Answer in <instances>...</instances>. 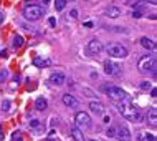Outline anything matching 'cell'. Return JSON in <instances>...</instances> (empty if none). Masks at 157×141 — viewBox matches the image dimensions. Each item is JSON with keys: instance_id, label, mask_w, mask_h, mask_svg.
I'll use <instances>...</instances> for the list:
<instances>
[{"instance_id": "obj_36", "label": "cell", "mask_w": 157, "mask_h": 141, "mask_svg": "<svg viewBox=\"0 0 157 141\" xmlns=\"http://www.w3.org/2000/svg\"><path fill=\"white\" fill-rule=\"evenodd\" d=\"M3 20H5V13H3V12H0V25L3 23Z\"/></svg>"}, {"instance_id": "obj_8", "label": "cell", "mask_w": 157, "mask_h": 141, "mask_svg": "<svg viewBox=\"0 0 157 141\" xmlns=\"http://www.w3.org/2000/svg\"><path fill=\"white\" fill-rule=\"evenodd\" d=\"M104 73L111 75V76H121L122 75V68L118 63H114L112 60H106L104 62Z\"/></svg>"}, {"instance_id": "obj_9", "label": "cell", "mask_w": 157, "mask_h": 141, "mask_svg": "<svg viewBox=\"0 0 157 141\" xmlns=\"http://www.w3.org/2000/svg\"><path fill=\"white\" fill-rule=\"evenodd\" d=\"M50 82H51V85H55V86H63V85L66 83V76L63 71H55V73L50 76Z\"/></svg>"}, {"instance_id": "obj_29", "label": "cell", "mask_w": 157, "mask_h": 141, "mask_svg": "<svg viewBox=\"0 0 157 141\" xmlns=\"http://www.w3.org/2000/svg\"><path fill=\"white\" fill-rule=\"evenodd\" d=\"M151 96H152V98H155V96H157V88L155 86L151 88Z\"/></svg>"}, {"instance_id": "obj_33", "label": "cell", "mask_w": 157, "mask_h": 141, "mask_svg": "<svg viewBox=\"0 0 157 141\" xmlns=\"http://www.w3.org/2000/svg\"><path fill=\"white\" fill-rule=\"evenodd\" d=\"M70 15H71V18H78V10H71Z\"/></svg>"}, {"instance_id": "obj_26", "label": "cell", "mask_w": 157, "mask_h": 141, "mask_svg": "<svg viewBox=\"0 0 157 141\" xmlns=\"http://www.w3.org/2000/svg\"><path fill=\"white\" fill-rule=\"evenodd\" d=\"M48 25H50V27H56V18L50 17V18H48Z\"/></svg>"}, {"instance_id": "obj_21", "label": "cell", "mask_w": 157, "mask_h": 141, "mask_svg": "<svg viewBox=\"0 0 157 141\" xmlns=\"http://www.w3.org/2000/svg\"><path fill=\"white\" fill-rule=\"evenodd\" d=\"M66 7V0H55V10L56 12H61Z\"/></svg>"}, {"instance_id": "obj_34", "label": "cell", "mask_w": 157, "mask_h": 141, "mask_svg": "<svg viewBox=\"0 0 157 141\" xmlns=\"http://www.w3.org/2000/svg\"><path fill=\"white\" fill-rule=\"evenodd\" d=\"M0 56H2V58H7V56H9V55H7V50H5V48H3V50H0Z\"/></svg>"}, {"instance_id": "obj_15", "label": "cell", "mask_w": 157, "mask_h": 141, "mask_svg": "<svg viewBox=\"0 0 157 141\" xmlns=\"http://www.w3.org/2000/svg\"><path fill=\"white\" fill-rule=\"evenodd\" d=\"M139 42H141V45L146 48V50H154V48H155V42L152 38H149V37H142Z\"/></svg>"}, {"instance_id": "obj_12", "label": "cell", "mask_w": 157, "mask_h": 141, "mask_svg": "<svg viewBox=\"0 0 157 141\" xmlns=\"http://www.w3.org/2000/svg\"><path fill=\"white\" fill-rule=\"evenodd\" d=\"M61 101L65 106H70V108H75V106H78V100L75 98L71 93H65L61 96Z\"/></svg>"}, {"instance_id": "obj_17", "label": "cell", "mask_w": 157, "mask_h": 141, "mask_svg": "<svg viewBox=\"0 0 157 141\" xmlns=\"http://www.w3.org/2000/svg\"><path fill=\"white\" fill-rule=\"evenodd\" d=\"M121 13H122L121 9H119V7H114V5L109 7V9L106 10V17H109V18H118Z\"/></svg>"}, {"instance_id": "obj_18", "label": "cell", "mask_w": 157, "mask_h": 141, "mask_svg": "<svg viewBox=\"0 0 157 141\" xmlns=\"http://www.w3.org/2000/svg\"><path fill=\"white\" fill-rule=\"evenodd\" d=\"M25 43V38L22 37V35H15L13 40H12V47L17 50V48H22V45Z\"/></svg>"}, {"instance_id": "obj_27", "label": "cell", "mask_w": 157, "mask_h": 141, "mask_svg": "<svg viewBox=\"0 0 157 141\" xmlns=\"http://www.w3.org/2000/svg\"><path fill=\"white\" fill-rule=\"evenodd\" d=\"M83 91H84V95H86V96H94V93H93L89 88H86V86L83 88Z\"/></svg>"}, {"instance_id": "obj_5", "label": "cell", "mask_w": 157, "mask_h": 141, "mask_svg": "<svg viewBox=\"0 0 157 141\" xmlns=\"http://www.w3.org/2000/svg\"><path fill=\"white\" fill-rule=\"evenodd\" d=\"M106 51L111 58H126V56L129 55L127 48L124 45H121V43H109V45L106 47Z\"/></svg>"}, {"instance_id": "obj_39", "label": "cell", "mask_w": 157, "mask_h": 141, "mask_svg": "<svg viewBox=\"0 0 157 141\" xmlns=\"http://www.w3.org/2000/svg\"><path fill=\"white\" fill-rule=\"evenodd\" d=\"M89 141H96V139H89Z\"/></svg>"}, {"instance_id": "obj_38", "label": "cell", "mask_w": 157, "mask_h": 141, "mask_svg": "<svg viewBox=\"0 0 157 141\" xmlns=\"http://www.w3.org/2000/svg\"><path fill=\"white\" fill-rule=\"evenodd\" d=\"M51 2V0H43V3H45V5H46V3H50Z\"/></svg>"}, {"instance_id": "obj_2", "label": "cell", "mask_w": 157, "mask_h": 141, "mask_svg": "<svg viewBox=\"0 0 157 141\" xmlns=\"http://www.w3.org/2000/svg\"><path fill=\"white\" fill-rule=\"evenodd\" d=\"M137 68L141 73L147 75V73H152L155 76V58L152 55H144L139 58L137 62Z\"/></svg>"}, {"instance_id": "obj_11", "label": "cell", "mask_w": 157, "mask_h": 141, "mask_svg": "<svg viewBox=\"0 0 157 141\" xmlns=\"http://www.w3.org/2000/svg\"><path fill=\"white\" fill-rule=\"evenodd\" d=\"M89 110L94 113V115H103V113H104V105L99 101V100H91Z\"/></svg>"}, {"instance_id": "obj_14", "label": "cell", "mask_w": 157, "mask_h": 141, "mask_svg": "<svg viewBox=\"0 0 157 141\" xmlns=\"http://www.w3.org/2000/svg\"><path fill=\"white\" fill-rule=\"evenodd\" d=\"M70 135H71V138H73L75 141H84V133H83V130H79L78 126L71 128Z\"/></svg>"}, {"instance_id": "obj_6", "label": "cell", "mask_w": 157, "mask_h": 141, "mask_svg": "<svg viewBox=\"0 0 157 141\" xmlns=\"http://www.w3.org/2000/svg\"><path fill=\"white\" fill-rule=\"evenodd\" d=\"M75 126H78L79 130H89L93 126V120L86 111H78L75 115Z\"/></svg>"}, {"instance_id": "obj_25", "label": "cell", "mask_w": 157, "mask_h": 141, "mask_svg": "<svg viewBox=\"0 0 157 141\" xmlns=\"http://www.w3.org/2000/svg\"><path fill=\"white\" fill-rule=\"evenodd\" d=\"M12 141H23V139H22V135H20V131H15L13 135H12Z\"/></svg>"}, {"instance_id": "obj_19", "label": "cell", "mask_w": 157, "mask_h": 141, "mask_svg": "<svg viewBox=\"0 0 157 141\" xmlns=\"http://www.w3.org/2000/svg\"><path fill=\"white\" fill-rule=\"evenodd\" d=\"M42 126H43V123L40 121V120H37V118L30 120V128L35 131V135H38V131L42 130Z\"/></svg>"}, {"instance_id": "obj_7", "label": "cell", "mask_w": 157, "mask_h": 141, "mask_svg": "<svg viewBox=\"0 0 157 141\" xmlns=\"http://www.w3.org/2000/svg\"><path fill=\"white\" fill-rule=\"evenodd\" d=\"M104 50V45L101 43V40L98 38H93L86 43V48H84V53L88 56H94V55H99L101 51Z\"/></svg>"}, {"instance_id": "obj_37", "label": "cell", "mask_w": 157, "mask_h": 141, "mask_svg": "<svg viewBox=\"0 0 157 141\" xmlns=\"http://www.w3.org/2000/svg\"><path fill=\"white\" fill-rule=\"evenodd\" d=\"M0 141H3V131H2V124H0Z\"/></svg>"}, {"instance_id": "obj_30", "label": "cell", "mask_w": 157, "mask_h": 141, "mask_svg": "<svg viewBox=\"0 0 157 141\" xmlns=\"http://www.w3.org/2000/svg\"><path fill=\"white\" fill-rule=\"evenodd\" d=\"M141 88L147 90V88H151V85H149V82H142V83H141Z\"/></svg>"}, {"instance_id": "obj_1", "label": "cell", "mask_w": 157, "mask_h": 141, "mask_svg": "<svg viewBox=\"0 0 157 141\" xmlns=\"http://www.w3.org/2000/svg\"><path fill=\"white\" fill-rule=\"evenodd\" d=\"M118 111L122 115V118L129 120L131 123H141L144 120L142 113L137 106H134L131 101V98H126L124 101H119V106H118Z\"/></svg>"}, {"instance_id": "obj_32", "label": "cell", "mask_w": 157, "mask_h": 141, "mask_svg": "<svg viewBox=\"0 0 157 141\" xmlns=\"http://www.w3.org/2000/svg\"><path fill=\"white\" fill-rule=\"evenodd\" d=\"M146 139H147V141H155V136H154V135H149V133H147V135H146Z\"/></svg>"}, {"instance_id": "obj_31", "label": "cell", "mask_w": 157, "mask_h": 141, "mask_svg": "<svg viewBox=\"0 0 157 141\" xmlns=\"http://www.w3.org/2000/svg\"><path fill=\"white\" fill-rule=\"evenodd\" d=\"M83 27H86V28H93V27H94V23H93V22H84V23H83Z\"/></svg>"}, {"instance_id": "obj_22", "label": "cell", "mask_w": 157, "mask_h": 141, "mask_svg": "<svg viewBox=\"0 0 157 141\" xmlns=\"http://www.w3.org/2000/svg\"><path fill=\"white\" fill-rule=\"evenodd\" d=\"M7 78H9V70H7V68H2V70H0V83H3Z\"/></svg>"}, {"instance_id": "obj_10", "label": "cell", "mask_w": 157, "mask_h": 141, "mask_svg": "<svg viewBox=\"0 0 157 141\" xmlns=\"http://www.w3.org/2000/svg\"><path fill=\"white\" fill-rule=\"evenodd\" d=\"M116 136H118L121 141H131V139H132L131 131L127 130L126 126H119V128H116Z\"/></svg>"}, {"instance_id": "obj_16", "label": "cell", "mask_w": 157, "mask_h": 141, "mask_svg": "<svg viewBox=\"0 0 157 141\" xmlns=\"http://www.w3.org/2000/svg\"><path fill=\"white\" fill-rule=\"evenodd\" d=\"M35 108H37L38 111H45L48 108V101L46 98H43V96H38L37 100H35Z\"/></svg>"}, {"instance_id": "obj_28", "label": "cell", "mask_w": 157, "mask_h": 141, "mask_svg": "<svg viewBox=\"0 0 157 141\" xmlns=\"http://www.w3.org/2000/svg\"><path fill=\"white\" fill-rule=\"evenodd\" d=\"M3 110H5V111L10 110V101H9V100H5V101H3Z\"/></svg>"}, {"instance_id": "obj_24", "label": "cell", "mask_w": 157, "mask_h": 141, "mask_svg": "<svg viewBox=\"0 0 157 141\" xmlns=\"http://www.w3.org/2000/svg\"><path fill=\"white\" fill-rule=\"evenodd\" d=\"M106 136H108V138H114V136H116V128H114V126H109V128H108Z\"/></svg>"}, {"instance_id": "obj_20", "label": "cell", "mask_w": 157, "mask_h": 141, "mask_svg": "<svg viewBox=\"0 0 157 141\" xmlns=\"http://www.w3.org/2000/svg\"><path fill=\"white\" fill-rule=\"evenodd\" d=\"M147 118H149V121H151L152 124H157V108L155 106H152L151 110H149V113H147Z\"/></svg>"}, {"instance_id": "obj_35", "label": "cell", "mask_w": 157, "mask_h": 141, "mask_svg": "<svg viewBox=\"0 0 157 141\" xmlns=\"http://www.w3.org/2000/svg\"><path fill=\"white\" fill-rule=\"evenodd\" d=\"M103 121L106 123V124H108V123H111V116H108V115H106V116L103 118Z\"/></svg>"}, {"instance_id": "obj_23", "label": "cell", "mask_w": 157, "mask_h": 141, "mask_svg": "<svg viewBox=\"0 0 157 141\" xmlns=\"http://www.w3.org/2000/svg\"><path fill=\"white\" fill-rule=\"evenodd\" d=\"M131 15H132V18H141V17L144 15V12L141 10V9H136V10H132Z\"/></svg>"}, {"instance_id": "obj_3", "label": "cell", "mask_w": 157, "mask_h": 141, "mask_svg": "<svg viewBox=\"0 0 157 141\" xmlns=\"http://www.w3.org/2000/svg\"><path fill=\"white\" fill-rule=\"evenodd\" d=\"M43 9L40 5H33V3H30V5H27L25 9H23V17L27 20H30V22H37L43 17Z\"/></svg>"}, {"instance_id": "obj_13", "label": "cell", "mask_w": 157, "mask_h": 141, "mask_svg": "<svg viewBox=\"0 0 157 141\" xmlns=\"http://www.w3.org/2000/svg\"><path fill=\"white\" fill-rule=\"evenodd\" d=\"M33 65L38 67V68H46V67L51 65V60L42 58V56H35V58H33Z\"/></svg>"}, {"instance_id": "obj_4", "label": "cell", "mask_w": 157, "mask_h": 141, "mask_svg": "<svg viewBox=\"0 0 157 141\" xmlns=\"http://www.w3.org/2000/svg\"><path fill=\"white\" fill-rule=\"evenodd\" d=\"M103 90L108 91V96L109 100H112L114 103H119V101H124L126 98H129L127 93L122 90L121 86H103Z\"/></svg>"}]
</instances>
